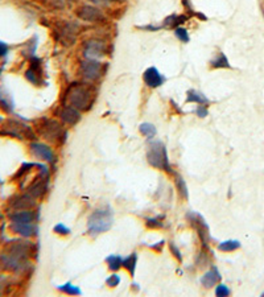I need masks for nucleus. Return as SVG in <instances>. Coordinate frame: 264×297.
<instances>
[{
	"label": "nucleus",
	"instance_id": "f257e3e1",
	"mask_svg": "<svg viewBox=\"0 0 264 297\" xmlns=\"http://www.w3.org/2000/svg\"><path fill=\"white\" fill-rule=\"evenodd\" d=\"M96 99V89L90 82L79 81L72 82L65 94H64V106H72L79 111H89L94 106Z\"/></svg>",
	"mask_w": 264,
	"mask_h": 297
},
{
	"label": "nucleus",
	"instance_id": "f03ea898",
	"mask_svg": "<svg viewBox=\"0 0 264 297\" xmlns=\"http://www.w3.org/2000/svg\"><path fill=\"white\" fill-rule=\"evenodd\" d=\"M35 128L41 138L53 143H64L66 139V131L56 119L41 118L35 122Z\"/></svg>",
	"mask_w": 264,
	"mask_h": 297
},
{
	"label": "nucleus",
	"instance_id": "7ed1b4c3",
	"mask_svg": "<svg viewBox=\"0 0 264 297\" xmlns=\"http://www.w3.org/2000/svg\"><path fill=\"white\" fill-rule=\"evenodd\" d=\"M114 217L110 207L96 209L87 221V233L91 237H96L102 233L108 231L113 226Z\"/></svg>",
	"mask_w": 264,
	"mask_h": 297
},
{
	"label": "nucleus",
	"instance_id": "20e7f679",
	"mask_svg": "<svg viewBox=\"0 0 264 297\" xmlns=\"http://www.w3.org/2000/svg\"><path fill=\"white\" fill-rule=\"evenodd\" d=\"M147 160L151 167L165 172H170V164H169V157L167 148L164 143L161 142H152L148 146L147 149Z\"/></svg>",
	"mask_w": 264,
	"mask_h": 297
},
{
	"label": "nucleus",
	"instance_id": "39448f33",
	"mask_svg": "<svg viewBox=\"0 0 264 297\" xmlns=\"http://www.w3.org/2000/svg\"><path fill=\"white\" fill-rule=\"evenodd\" d=\"M81 25L78 23L70 22V20H62L57 23L54 26V37L60 44L70 47L75 43V40L78 37Z\"/></svg>",
	"mask_w": 264,
	"mask_h": 297
},
{
	"label": "nucleus",
	"instance_id": "423d86ee",
	"mask_svg": "<svg viewBox=\"0 0 264 297\" xmlns=\"http://www.w3.org/2000/svg\"><path fill=\"white\" fill-rule=\"evenodd\" d=\"M0 135H5V136L16 139H28V140H35L36 139V134L32 127L24 124L16 119H7L1 125Z\"/></svg>",
	"mask_w": 264,
	"mask_h": 297
},
{
	"label": "nucleus",
	"instance_id": "0eeeda50",
	"mask_svg": "<svg viewBox=\"0 0 264 297\" xmlns=\"http://www.w3.org/2000/svg\"><path fill=\"white\" fill-rule=\"evenodd\" d=\"M107 69V65L102 64L99 60H85L79 65L78 73L82 77L83 81L87 82H96L99 78H102Z\"/></svg>",
	"mask_w": 264,
	"mask_h": 297
},
{
	"label": "nucleus",
	"instance_id": "6e6552de",
	"mask_svg": "<svg viewBox=\"0 0 264 297\" xmlns=\"http://www.w3.org/2000/svg\"><path fill=\"white\" fill-rule=\"evenodd\" d=\"M5 255H8L11 258L18 259L22 262H26V259L35 254V246L28 241H12L7 243L4 247Z\"/></svg>",
	"mask_w": 264,
	"mask_h": 297
},
{
	"label": "nucleus",
	"instance_id": "1a4fd4ad",
	"mask_svg": "<svg viewBox=\"0 0 264 297\" xmlns=\"http://www.w3.org/2000/svg\"><path fill=\"white\" fill-rule=\"evenodd\" d=\"M48 184H49V173L48 168L47 167H41V173L39 176L36 177L33 182L28 186L26 189V193L32 196L33 198H40L43 197L47 189H48Z\"/></svg>",
	"mask_w": 264,
	"mask_h": 297
},
{
	"label": "nucleus",
	"instance_id": "9d476101",
	"mask_svg": "<svg viewBox=\"0 0 264 297\" xmlns=\"http://www.w3.org/2000/svg\"><path fill=\"white\" fill-rule=\"evenodd\" d=\"M75 15L79 20L87 23H102L106 19L104 13L98 7L90 4L79 5L78 8L75 9Z\"/></svg>",
	"mask_w": 264,
	"mask_h": 297
},
{
	"label": "nucleus",
	"instance_id": "9b49d317",
	"mask_svg": "<svg viewBox=\"0 0 264 297\" xmlns=\"http://www.w3.org/2000/svg\"><path fill=\"white\" fill-rule=\"evenodd\" d=\"M106 52H107V45L100 40H87L83 45V56L87 60H100L102 57L106 56Z\"/></svg>",
	"mask_w": 264,
	"mask_h": 297
},
{
	"label": "nucleus",
	"instance_id": "f8f14e48",
	"mask_svg": "<svg viewBox=\"0 0 264 297\" xmlns=\"http://www.w3.org/2000/svg\"><path fill=\"white\" fill-rule=\"evenodd\" d=\"M186 218L189 220L192 226L197 230L201 242H202L205 246H208L209 239H210V233H209V226L208 223L205 222L204 217L198 214V213H195V211H189Z\"/></svg>",
	"mask_w": 264,
	"mask_h": 297
},
{
	"label": "nucleus",
	"instance_id": "ddd939ff",
	"mask_svg": "<svg viewBox=\"0 0 264 297\" xmlns=\"http://www.w3.org/2000/svg\"><path fill=\"white\" fill-rule=\"evenodd\" d=\"M41 77H43V62L37 57L32 56L30 57L29 69L25 72V78L36 86H41L44 83Z\"/></svg>",
	"mask_w": 264,
	"mask_h": 297
},
{
	"label": "nucleus",
	"instance_id": "4468645a",
	"mask_svg": "<svg viewBox=\"0 0 264 297\" xmlns=\"http://www.w3.org/2000/svg\"><path fill=\"white\" fill-rule=\"evenodd\" d=\"M143 81L148 87L157 89V87H160L161 85H164L165 77L155 68V66H151V68H148V69L144 72Z\"/></svg>",
	"mask_w": 264,
	"mask_h": 297
},
{
	"label": "nucleus",
	"instance_id": "2eb2a0df",
	"mask_svg": "<svg viewBox=\"0 0 264 297\" xmlns=\"http://www.w3.org/2000/svg\"><path fill=\"white\" fill-rule=\"evenodd\" d=\"M30 152H32L37 159L48 161V163H53V160H54V152L52 151V148L45 146L43 143H32V144H30Z\"/></svg>",
	"mask_w": 264,
	"mask_h": 297
},
{
	"label": "nucleus",
	"instance_id": "dca6fc26",
	"mask_svg": "<svg viewBox=\"0 0 264 297\" xmlns=\"http://www.w3.org/2000/svg\"><path fill=\"white\" fill-rule=\"evenodd\" d=\"M61 121L68 125H75L81 121V111L72 106H62L60 111Z\"/></svg>",
	"mask_w": 264,
	"mask_h": 297
},
{
	"label": "nucleus",
	"instance_id": "f3484780",
	"mask_svg": "<svg viewBox=\"0 0 264 297\" xmlns=\"http://www.w3.org/2000/svg\"><path fill=\"white\" fill-rule=\"evenodd\" d=\"M9 206L15 210H28L35 206V198L28 193L25 196H15L9 199Z\"/></svg>",
	"mask_w": 264,
	"mask_h": 297
},
{
	"label": "nucleus",
	"instance_id": "a211bd4d",
	"mask_svg": "<svg viewBox=\"0 0 264 297\" xmlns=\"http://www.w3.org/2000/svg\"><path fill=\"white\" fill-rule=\"evenodd\" d=\"M11 230L13 233L20 234L23 237H33L39 231V227L33 222H30V223H13L12 222Z\"/></svg>",
	"mask_w": 264,
	"mask_h": 297
},
{
	"label": "nucleus",
	"instance_id": "6ab92c4d",
	"mask_svg": "<svg viewBox=\"0 0 264 297\" xmlns=\"http://www.w3.org/2000/svg\"><path fill=\"white\" fill-rule=\"evenodd\" d=\"M37 217L39 216L35 214V211L19 210L11 214V221L13 223H30V222H35Z\"/></svg>",
	"mask_w": 264,
	"mask_h": 297
},
{
	"label": "nucleus",
	"instance_id": "aec40b11",
	"mask_svg": "<svg viewBox=\"0 0 264 297\" xmlns=\"http://www.w3.org/2000/svg\"><path fill=\"white\" fill-rule=\"evenodd\" d=\"M188 20H189V16H186V15H170V16L164 19V22L161 24V28H173V29H176Z\"/></svg>",
	"mask_w": 264,
	"mask_h": 297
},
{
	"label": "nucleus",
	"instance_id": "412c9836",
	"mask_svg": "<svg viewBox=\"0 0 264 297\" xmlns=\"http://www.w3.org/2000/svg\"><path fill=\"white\" fill-rule=\"evenodd\" d=\"M221 280V273L218 272L216 267L212 268L210 271H208L202 276V279H201V283L204 284L205 288H213L214 285L218 284V281Z\"/></svg>",
	"mask_w": 264,
	"mask_h": 297
},
{
	"label": "nucleus",
	"instance_id": "4be33fe9",
	"mask_svg": "<svg viewBox=\"0 0 264 297\" xmlns=\"http://www.w3.org/2000/svg\"><path fill=\"white\" fill-rule=\"evenodd\" d=\"M185 103H198V104H209V99L204 95V93L197 90H189L186 93Z\"/></svg>",
	"mask_w": 264,
	"mask_h": 297
},
{
	"label": "nucleus",
	"instance_id": "5701e85b",
	"mask_svg": "<svg viewBox=\"0 0 264 297\" xmlns=\"http://www.w3.org/2000/svg\"><path fill=\"white\" fill-rule=\"evenodd\" d=\"M210 68L212 69H230L231 68V65H230L229 60H227V57L225 56V53L219 52L216 54V57H214L212 61H210Z\"/></svg>",
	"mask_w": 264,
	"mask_h": 297
},
{
	"label": "nucleus",
	"instance_id": "b1692460",
	"mask_svg": "<svg viewBox=\"0 0 264 297\" xmlns=\"http://www.w3.org/2000/svg\"><path fill=\"white\" fill-rule=\"evenodd\" d=\"M136 264H138V254H136V252L131 254L130 256H127V258L123 260V267L126 268L127 271L130 272L131 276L135 275Z\"/></svg>",
	"mask_w": 264,
	"mask_h": 297
},
{
	"label": "nucleus",
	"instance_id": "393cba45",
	"mask_svg": "<svg viewBox=\"0 0 264 297\" xmlns=\"http://www.w3.org/2000/svg\"><path fill=\"white\" fill-rule=\"evenodd\" d=\"M239 247H240V242L229 239V241L222 242L221 245L218 246V250L222 251V252H233V251L238 250Z\"/></svg>",
	"mask_w": 264,
	"mask_h": 297
},
{
	"label": "nucleus",
	"instance_id": "a878e982",
	"mask_svg": "<svg viewBox=\"0 0 264 297\" xmlns=\"http://www.w3.org/2000/svg\"><path fill=\"white\" fill-rule=\"evenodd\" d=\"M139 131H140V134H143L148 139L155 138L157 134L156 127L151 124V123H142V124L139 125Z\"/></svg>",
	"mask_w": 264,
	"mask_h": 297
},
{
	"label": "nucleus",
	"instance_id": "bb28decb",
	"mask_svg": "<svg viewBox=\"0 0 264 297\" xmlns=\"http://www.w3.org/2000/svg\"><path fill=\"white\" fill-rule=\"evenodd\" d=\"M106 262L111 271H118L119 268L123 267V259L118 255H110L108 258H106Z\"/></svg>",
	"mask_w": 264,
	"mask_h": 297
},
{
	"label": "nucleus",
	"instance_id": "cd10ccee",
	"mask_svg": "<svg viewBox=\"0 0 264 297\" xmlns=\"http://www.w3.org/2000/svg\"><path fill=\"white\" fill-rule=\"evenodd\" d=\"M44 4L53 9H64L68 7L69 0H43Z\"/></svg>",
	"mask_w": 264,
	"mask_h": 297
},
{
	"label": "nucleus",
	"instance_id": "c85d7f7f",
	"mask_svg": "<svg viewBox=\"0 0 264 297\" xmlns=\"http://www.w3.org/2000/svg\"><path fill=\"white\" fill-rule=\"evenodd\" d=\"M176 185H177V189L180 192V196H181L184 199H188V188H186V184L184 178H182L180 174H176Z\"/></svg>",
	"mask_w": 264,
	"mask_h": 297
},
{
	"label": "nucleus",
	"instance_id": "c756f323",
	"mask_svg": "<svg viewBox=\"0 0 264 297\" xmlns=\"http://www.w3.org/2000/svg\"><path fill=\"white\" fill-rule=\"evenodd\" d=\"M58 289H60L61 292H65L66 295H82V292H81V289H79L78 287L72 285L70 283L61 285V287H58Z\"/></svg>",
	"mask_w": 264,
	"mask_h": 297
},
{
	"label": "nucleus",
	"instance_id": "7c9ffc66",
	"mask_svg": "<svg viewBox=\"0 0 264 297\" xmlns=\"http://www.w3.org/2000/svg\"><path fill=\"white\" fill-rule=\"evenodd\" d=\"M174 36H176L181 43H189V40H191L188 30H186L185 28H182V26H178V28L174 29Z\"/></svg>",
	"mask_w": 264,
	"mask_h": 297
},
{
	"label": "nucleus",
	"instance_id": "2f4dec72",
	"mask_svg": "<svg viewBox=\"0 0 264 297\" xmlns=\"http://www.w3.org/2000/svg\"><path fill=\"white\" fill-rule=\"evenodd\" d=\"M35 167H37V164H33V163H24L22 165V168L19 169V172L15 174V180H18V178H20V177H23L25 173H28L32 168H35Z\"/></svg>",
	"mask_w": 264,
	"mask_h": 297
},
{
	"label": "nucleus",
	"instance_id": "473e14b6",
	"mask_svg": "<svg viewBox=\"0 0 264 297\" xmlns=\"http://www.w3.org/2000/svg\"><path fill=\"white\" fill-rule=\"evenodd\" d=\"M147 226L151 228H160L163 227V222H161L160 217L157 218H147Z\"/></svg>",
	"mask_w": 264,
	"mask_h": 297
},
{
	"label": "nucleus",
	"instance_id": "72a5a7b5",
	"mask_svg": "<svg viewBox=\"0 0 264 297\" xmlns=\"http://www.w3.org/2000/svg\"><path fill=\"white\" fill-rule=\"evenodd\" d=\"M230 295V289L226 287L225 284H218L216 287V296L218 297H223V296H229Z\"/></svg>",
	"mask_w": 264,
	"mask_h": 297
},
{
	"label": "nucleus",
	"instance_id": "f704fd0d",
	"mask_svg": "<svg viewBox=\"0 0 264 297\" xmlns=\"http://www.w3.org/2000/svg\"><path fill=\"white\" fill-rule=\"evenodd\" d=\"M53 230H54V233L60 234V235H69L70 234V228L66 227L65 224H62V223L56 224Z\"/></svg>",
	"mask_w": 264,
	"mask_h": 297
},
{
	"label": "nucleus",
	"instance_id": "c9c22d12",
	"mask_svg": "<svg viewBox=\"0 0 264 297\" xmlns=\"http://www.w3.org/2000/svg\"><path fill=\"white\" fill-rule=\"evenodd\" d=\"M106 283H107L108 287L114 288V287L119 285V283H120V277H119V275H117V273H113V275L110 276V277L106 280Z\"/></svg>",
	"mask_w": 264,
	"mask_h": 297
},
{
	"label": "nucleus",
	"instance_id": "e433bc0d",
	"mask_svg": "<svg viewBox=\"0 0 264 297\" xmlns=\"http://www.w3.org/2000/svg\"><path fill=\"white\" fill-rule=\"evenodd\" d=\"M195 114L198 118H206L209 114V108L208 104H199L197 110H195Z\"/></svg>",
	"mask_w": 264,
	"mask_h": 297
},
{
	"label": "nucleus",
	"instance_id": "4c0bfd02",
	"mask_svg": "<svg viewBox=\"0 0 264 297\" xmlns=\"http://www.w3.org/2000/svg\"><path fill=\"white\" fill-rule=\"evenodd\" d=\"M169 247H170V251H172V254L174 255V258L177 259L178 262H182L181 252H180V250H178L177 246L174 245L173 242H170V243H169Z\"/></svg>",
	"mask_w": 264,
	"mask_h": 297
},
{
	"label": "nucleus",
	"instance_id": "58836bf2",
	"mask_svg": "<svg viewBox=\"0 0 264 297\" xmlns=\"http://www.w3.org/2000/svg\"><path fill=\"white\" fill-rule=\"evenodd\" d=\"M8 50H9L8 45L5 43H3V41H0V58L7 56V54H8Z\"/></svg>",
	"mask_w": 264,
	"mask_h": 297
},
{
	"label": "nucleus",
	"instance_id": "ea45409f",
	"mask_svg": "<svg viewBox=\"0 0 264 297\" xmlns=\"http://www.w3.org/2000/svg\"><path fill=\"white\" fill-rule=\"evenodd\" d=\"M181 3H182V5L185 7V9L188 11V12L192 13V15H195L194 9H193V7H192L191 1H189V0H181Z\"/></svg>",
	"mask_w": 264,
	"mask_h": 297
},
{
	"label": "nucleus",
	"instance_id": "a19ab883",
	"mask_svg": "<svg viewBox=\"0 0 264 297\" xmlns=\"http://www.w3.org/2000/svg\"><path fill=\"white\" fill-rule=\"evenodd\" d=\"M96 4H110V3H117V1H124V0H90Z\"/></svg>",
	"mask_w": 264,
	"mask_h": 297
},
{
	"label": "nucleus",
	"instance_id": "79ce46f5",
	"mask_svg": "<svg viewBox=\"0 0 264 297\" xmlns=\"http://www.w3.org/2000/svg\"><path fill=\"white\" fill-rule=\"evenodd\" d=\"M5 281H7V279H5L4 276H0V293H3V288L5 287Z\"/></svg>",
	"mask_w": 264,
	"mask_h": 297
},
{
	"label": "nucleus",
	"instance_id": "37998d69",
	"mask_svg": "<svg viewBox=\"0 0 264 297\" xmlns=\"http://www.w3.org/2000/svg\"><path fill=\"white\" fill-rule=\"evenodd\" d=\"M163 246H164V242L161 241V242H159L156 246H152L151 248H153V250H156V251H161L163 250Z\"/></svg>",
	"mask_w": 264,
	"mask_h": 297
}]
</instances>
